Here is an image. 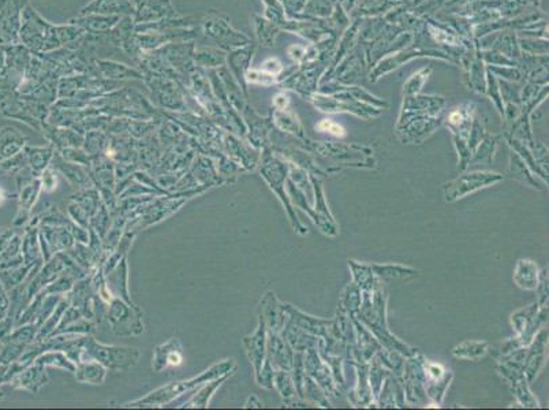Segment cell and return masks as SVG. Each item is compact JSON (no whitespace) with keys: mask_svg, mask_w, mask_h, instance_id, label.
Here are the masks:
<instances>
[{"mask_svg":"<svg viewBox=\"0 0 549 410\" xmlns=\"http://www.w3.org/2000/svg\"><path fill=\"white\" fill-rule=\"evenodd\" d=\"M244 346L247 349L250 362H253V365L258 373L261 364H262V357H264V326H262V323L260 324L258 330L251 337L244 338Z\"/></svg>","mask_w":549,"mask_h":410,"instance_id":"22","label":"cell"},{"mask_svg":"<svg viewBox=\"0 0 549 410\" xmlns=\"http://www.w3.org/2000/svg\"><path fill=\"white\" fill-rule=\"evenodd\" d=\"M1 347H3V341L0 340V351H1Z\"/></svg>","mask_w":549,"mask_h":410,"instance_id":"36","label":"cell"},{"mask_svg":"<svg viewBox=\"0 0 549 410\" xmlns=\"http://www.w3.org/2000/svg\"><path fill=\"white\" fill-rule=\"evenodd\" d=\"M183 362V346L180 340L171 338L162 344H157L153 350L152 369L160 373L168 368L180 367Z\"/></svg>","mask_w":549,"mask_h":410,"instance_id":"9","label":"cell"},{"mask_svg":"<svg viewBox=\"0 0 549 410\" xmlns=\"http://www.w3.org/2000/svg\"><path fill=\"white\" fill-rule=\"evenodd\" d=\"M86 33L71 23L51 25L43 19L35 8L28 7L23 11V25L21 28V39L36 54H46L61 47H74Z\"/></svg>","mask_w":549,"mask_h":410,"instance_id":"1","label":"cell"},{"mask_svg":"<svg viewBox=\"0 0 549 410\" xmlns=\"http://www.w3.org/2000/svg\"><path fill=\"white\" fill-rule=\"evenodd\" d=\"M6 199H7V195H6V193H4V192L0 189V205L4 203V200H6Z\"/></svg>","mask_w":549,"mask_h":410,"instance_id":"34","label":"cell"},{"mask_svg":"<svg viewBox=\"0 0 549 410\" xmlns=\"http://www.w3.org/2000/svg\"><path fill=\"white\" fill-rule=\"evenodd\" d=\"M250 407L260 408V407H261V402H260L256 397H250V398L247 400V402H246V408H250Z\"/></svg>","mask_w":549,"mask_h":410,"instance_id":"33","label":"cell"},{"mask_svg":"<svg viewBox=\"0 0 549 410\" xmlns=\"http://www.w3.org/2000/svg\"><path fill=\"white\" fill-rule=\"evenodd\" d=\"M1 398H3V393L0 391V400H1Z\"/></svg>","mask_w":549,"mask_h":410,"instance_id":"37","label":"cell"},{"mask_svg":"<svg viewBox=\"0 0 549 410\" xmlns=\"http://www.w3.org/2000/svg\"><path fill=\"white\" fill-rule=\"evenodd\" d=\"M224 54L218 48H194L193 62L200 68H219L224 64Z\"/></svg>","mask_w":549,"mask_h":410,"instance_id":"23","label":"cell"},{"mask_svg":"<svg viewBox=\"0 0 549 410\" xmlns=\"http://www.w3.org/2000/svg\"><path fill=\"white\" fill-rule=\"evenodd\" d=\"M122 19L121 15H102V14H88L71 18L68 23L81 28L88 35H103L110 32Z\"/></svg>","mask_w":549,"mask_h":410,"instance_id":"11","label":"cell"},{"mask_svg":"<svg viewBox=\"0 0 549 410\" xmlns=\"http://www.w3.org/2000/svg\"><path fill=\"white\" fill-rule=\"evenodd\" d=\"M33 362H37L46 368L52 367V368H59L68 372H75L77 364L61 350H47L43 351Z\"/></svg>","mask_w":549,"mask_h":410,"instance_id":"20","label":"cell"},{"mask_svg":"<svg viewBox=\"0 0 549 410\" xmlns=\"http://www.w3.org/2000/svg\"><path fill=\"white\" fill-rule=\"evenodd\" d=\"M89 227H92L102 237V240H104L110 228V213H108V206L103 202L95 212V215L89 219Z\"/></svg>","mask_w":549,"mask_h":410,"instance_id":"27","label":"cell"},{"mask_svg":"<svg viewBox=\"0 0 549 410\" xmlns=\"http://www.w3.org/2000/svg\"><path fill=\"white\" fill-rule=\"evenodd\" d=\"M48 382H50V378L47 375L46 367H43L37 362H32L28 367H25L19 373H17L12 378V380L10 382V384L14 389L25 390V391L36 394Z\"/></svg>","mask_w":549,"mask_h":410,"instance_id":"10","label":"cell"},{"mask_svg":"<svg viewBox=\"0 0 549 410\" xmlns=\"http://www.w3.org/2000/svg\"><path fill=\"white\" fill-rule=\"evenodd\" d=\"M107 279V284L110 287V290L113 291L114 297L122 298L123 301L133 304V301L128 297V284H127V263H126V257H123L122 260L117 264V267L106 275Z\"/></svg>","mask_w":549,"mask_h":410,"instance_id":"18","label":"cell"},{"mask_svg":"<svg viewBox=\"0 0 549 410\" xmlns=\"http://www.w3.org/2000/svg\"><path fill=\"white\" fill-rule=\"evenodd\" d=\"M318 128L322 129V130H328V132H331V133H334L336 136H343V129L339 125H335V124H331V122L325 121V122L320 124Z\"/></svg>","mask_w":549,"mask_h":410,"instance_id":"32","label":"cell"},{"mask_svg":"<svg viewBox=\"0 0 549 410\" xmlns=\"http://www.w3.org/2000/svg\"><path fill=\"white\" fill-rule=\"evenodd\" d=\"M10 312V298L7 295V290L0 280V319L6 318Z\"/></svg>","mask_w":549,"mask_h":410,"instance_id":"30","label":"cell"},{"mask_svg":"<svg viewBox=\"0 0 549 410\" xmlns=\"http://www.w3.org/2000/svg\"><path fill=\"white\" fill-rule=\"evenodd\" d=\"M142 79H145L148 82L149 88L152 89V96H153L155 101L157 104H160L162 107L170 108L173 111H175V110L184 111L187 108L186 103L182 100V95L177 89L175 82L168 79V77H164V75H160L157 72L148 70V72L144 74Z\"/></svg>","mask_w":549,"mask_h":410,"instance_id":"5","label":"cell"},{"mask_svg":"<svg viewBox=\"0 0 549 410\" xmlns=\"http://www.w3.org/2000/svg\"><path fill=\"white\" fill-rule=\"evenodd\" d=\"M230 375H231V373H230ZM230 375H224V376L216 378V379L209 380V382H206L205 384L200 386L198 390H197V393H195L190 400H187L181 408H183V409L208 408L209 404H211V400H212L213 396H215V393H216L218 389L227 380V378H229Z\"/></svg>","mask_w":549,"mask_h":410,"instance_id":"16","label":"cell"},{"mask_svg":"<svg viewBox=\"0 0 549 410\" xmlns=\"http://www.w3.org/2000/svg\"><path fill=\"white\" fill-rule=\"evenodd\" d=\"M18 188H19L18 212H17V216L14 220V226H17V227L23 226L30 219V212L40 195L41 184H40L39 177L32 175L28 179H22V181L18 179Z\"/></svg>","mask_w":549,"mask_h":410,"instance_id":"7","label":"cell"},{"mask_svg":"<svg viewBox=\"0 0 549 410\" xmlns=\"http://www.w3.org/2000/svg\"><path fill=\"white\" fill-rule=\"evenodd\" d=\"M95 66L97 70V74L102 78H107V79H142L144 74L142 71L137 70L134 68H128L127 65H122L118 62H113V61H103V59H96L95 61Z\"/></svg>","mask_w":549,"mask_h":410,"instance_id":"15","label":"cell"},{"mask_svg":"<svg viewBox=\"0 0 549 410\" xmlns=\"http://www.w3.org/2000/svg\"><path fill=\"white\" fill-rule=\"evenodd\" d=\"M106 318L117 337H138L144 333L142 311L122 298L113 297L107 305Z\"/></svg>","mask_w":549,"mask_h":410,"instance_id":"4","label":"cell"},{"mask_svg":"<svg viewBox=\"0 0 549 410\" xmlns=\"http://www.w3.org/2000/svg\"><path fill=\"white\" fill-rule=\"evenodd\" d=\"M14 235H15V230H12V228H0V255L7 248V245L10 244V241L12 240Z\"/></svg>","mask_w":549,"mask_h":410,"instance_id":"31","label":"cell"},{"mask_svg":"<svg viewBox=\"0 0 549 410\" xmlns=\"http://www.w3.org/2000/svg\"><path fill=\"white\" fill-rule=\"evenodd\" d=\"M23 264L22 256V238L19 235H14L7 248L0 255V271L14 269Z\"/></svg>","mask_w":549,"mask_h":410,"instance_id":"21","label":"cell"},{"mask_svg":"<svg viewBox=\"0 0 549 410\" xmlns=\"http://www.w3.org/2000/svg\"><path fill=\"white\" fill-rule=\"evenodd\" d=\"M52 160L55 162L54 170L61 173L64 175V178L68 179L70 184H73L81 189H92V186L95 185L88 170H85L81 164L73 163V162H66V159H63L61 155H54Z\"/></svg>","mask_w":549,"mask_h":410,"instance_id":"13","label":"cell"},{"mask_svg":"<svg viewBox=\"0 0 549 410\" xmlns=\"http://www.w3.org/2000/svg\"><path fill=\"white\" fill-rule=\"evenodd\" d=\"M130 1H131V4L134 6V10H135V7H137V6L141 3V0H130Z\"/></svg>","mask_w":549,"mask_h":410,"instance_id":"35","label":"cell"},{"mask_svg":"<svg viewBox=\"0 0 549 410\" xmlns=\"http://www.w3.org/2000/svg\"><path fill=\"white\" fill-rule=\"evenodd\" d=\"M107 372L108 369L102 365L100 362L90 360V358H85L81 360L79 362H77V368H75V379L79 383H85V384H103L106 378H107Z\"/></svg>","mask_w":549,"mask_h":410,"instance_id":"14","label":"cell"},{"mask_svg":"<svg viewBox=\"0 0 549 410\" xmlns=\"http://www.w3.org/2000/svg\"><path fill=\"white\" fill-rule=\"evenodd\" d=\"M46 133L51 138L54 145L57 144L59 150L64 148H79L81 145H84V137L74 130H59L51 126V132Z\"/></svg>","mask_w":549,"mask_h":410,"instance_id":"25","label":"cell"},{"mask_svg":"<svg viewBox=\"0 0 549 410\" xmlns=\"http://www.w3.org/2000/svg\"><path fill=\"white\" fill-rule=\"evenodd\" d=\"M202 30L205 36L211 37L213 41H216L218 46L223 48L240 46V41L244 40V37L234 32L229 22L218 14H209L202 19Z\"/></svg>","mask_w":549,"mask_h":410,"instance_id":"6","label":"cell"},{"mask_svg":"<svg viewBox=\"0 0 549 410\" xmlns=\"http://www.w3.org/2000/svg\"><path fill=\"white\" fill-rule=\"evenodd\" d=\"M139 355L141 353L137 347L104 344L96 341L90 335H88L84 342L82 360H95L104 365L108 371L114 372H128L138 364Z\"/></svg>","mask_w":549,"mask_h":410,"instance_id":"3","label":"cell"},{"mask_svg":"<svg viewBox=\"0 0 549 410\" xmlns=\"http://www.w3.org/2000/svg\"><path fill=\"white\" fill-rule=\"evenodd\" d=\"M40 184H41V189L46 193H51L57 189L58 185V178H57V171L51 167H47L39 177Z\"/></svg>","mask_w":549,"mask_h":410,"instance_id":"29","label":"cell"},{"mask_svg":"<svg viewBox=\"0 0 549 410\" xmlns=\"http://www.w3.org/2000/svg\"><path fill=\"white\" fill-rule=\"evenodd\" d=\"M37 222V219L35 222H30L22 238V256L25 264H33L39 260H43Z\"/></svg>","mask_w":549,"mask_h":410,"instance_id":"17","label":"cell"},{"mask_svg":"<svg viewBox=\"0 0 549 410\" xmlns=\"http://www.w3.org/2000/svg\"><path fill=\"white\" fill-rule=\"evenodd\" d=\"M234 368H235L234 358L223 360L220 362L213 364L212 367H209L206 371H204L198 376H194L187 380L174 382V383L166 384L163 387H159V389L151 391L148 396H145L139 400L127 402L123 407L124 408H162L164 405L173 404L175 400L182 397L183 394L197 390L200 386L205 384L209 380L233 373Z\"/></svg>","mask_w":549,"mask_h":410,"instance_id":"2","label":"cell"},{"mask_svg":"<svg viewBox=\"0 0 549 410\" xmlns=\"http://www.w3.org/2000/svg\"><path fill=\"white\" fill-rule=\"evenodd\" d=\"M180 17L171 0H141L133 15L134 23L156 22Z\"/></svg>","mask_w":549,"mask_h":410,"instance_id":"8","label":"cell"},{"mask_svg":"<svg viewBox=\"0 0 549 410\" xmlns=\"http://www.w3.org/2000/svg\"><path fill=\"white\" fill-rule=\"evenodd\" d=\"M28 164L30 167V171L35 177H40V174L50 167V163L52 162L54 157V149L51 146H33V148H26L25 150Z\"/></svg>","mask_w":549,"mask_h":410,"instance_id":"19","label":"cell"},{"mask_svg":"<svg viewBox=\"0 0 549 410\" xmlns=\"http://www.w3.org/2000/svg\"><path fill=\"white\" fill-rule=\"evenodd\" d=\"M135 12L130 0H92L81 8L79 15L102 14V15H121L133 17Z\"/></svg>","mask_w":549,"mask_h":410,"instance_id":"12","label":"cell"},{"mask_svg":"<svg viewBox=\"0 0 549 410\" xmlns=\"http://www.w3.org/2000/svg\"><path fill=\"white\" fill-rule=\"evenodd\" d=\"M102 196L92 189H84L82 192H79L78 195L73 196V202H75L77 204L81 206V209L88 215V217L90 219L95 212L97 211V208L102 204Z\"/></svg>","mask_w":549,"mask_h":410,"instance_id":"26","label":"cell"},{"mask_svg":"<svg viewBox=\"0 0 549 410\" xmlns=\"http://www.w3.org/2000/svg\"><path fill=\"white\" fill-rule=\"evenodd\" d=\"M6 130H7V135L4 136V132H3L1 135L4 136V138L0 141V162L7 160V159L15 156L17 153H19L25 144L23 142L25 138L21 135H18L17 130L8 129V128Z\"/></svg>","mask_w":549,"mask_h":410,"instance_id":"24","label":"cell"},{"mask_svg":"<svg viewBox=\"0 0 549 410\" xmlns=\"http://www.w3.org/2000/svg\"><path fill=\"white\" fill-rule=\"evenodd\" d=\"M108 144H110V142H108V138L106 137V135L100 133L99 130L89 132V133L86 135V138L84 139L85 149H86L88 155H90V156H97V155H100L104 149H107Z\"/></svg>","mask_w":549,"mask_h":410,"instance_id":"28","label":"cell"}]
</instances>
